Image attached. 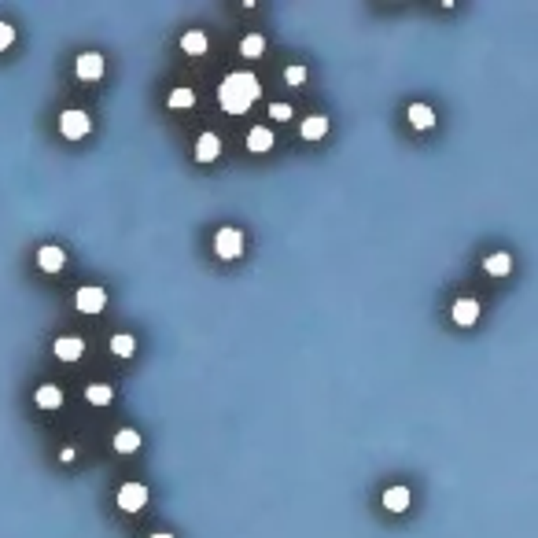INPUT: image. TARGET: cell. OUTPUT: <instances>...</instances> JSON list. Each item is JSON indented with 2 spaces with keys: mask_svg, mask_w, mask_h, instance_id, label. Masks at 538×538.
Wrapping results in <instances>:
<instances>
[{
  "mask_svg": "<svg viewBox=\"0 0 538 538\" xmlns=\"http://www.w3.org/2000/svg\"><path fill=\"white\" fill-rule=\"evenodd\" d=\"M302 140H321L324 133H329V118L324 115H310V118H302Z\"/></svg>",
  "mask_w": 538,
  "mask_h": 538,
  "instance_id": "cell-15",
  "label": "cell"
},
{
  "mask_svg": "<svg viewBox=\"0 0 538 538\" xmlns=\"http://www.w3.org/2000/svg\"><path fill=\"white\" fill-rule=\"evenodd\" d=\"M269 118L288 122V118H291V107H288V104H269Z\"/></svg>",
  "mask_w": 538,
  "mask_h": 538,
  "instance_id": "cell-25",
  "label": "cell"
},
{
  "mask_svg": "<svg viewBox=\"0 0 538 538\" xmlns=\"http://www.w3.org/2000/svg\"><path fill=\"white\" fill-rule=\"evenodd\" d=\"M37 266L44 273H59L63 266H67V255H63V247H52V243H48V247L37 251Z\"/></svg>",
  "mask_w": 538,
  "mask_h": 538,
  "instance_id": "cell-9",
  "label": "cell"
},
{
  "mask_svg": "<svg viewBox=\"0 0 538 538\" xmlns=\"http://www.w3.org/2000/svg\"><path fill=\"white\" fill-rule=\"evenodd\" d=\"M218 155H221V140L214 133H203L195 140V162H214Z\"/></svg>",
  "mask_w": 538,
  "mask_h": 538,
  "instance_id": "cell-10",
  "label": "cell"
},
{
  "mask_svg": "<svg viewBox=\"0 0 538 538\" xmlns=\"http://www.w3.org/2000/svg\"><path fill=\"white\" fill-rule=\"evenodd\" d=\"M247 148H251L255 155H266V152L273 148V129H266V126H255L251 133H247Z\"/></svg>",
  "mask_w": 538,
  "mask_h": 538,
  "instance_id": "cell-13",
  "label": "cell"
},
{
  "mask_svg": "<svg viewBox=\"0 0 538 538\" xmlns=\"http://www.w3.org/2000/svg\"><path fill=\"white\" fill-rule=\"evenodd\" d=\"M52 354L59 357V362H78V357L85 354V343H81L78 336H59L52 343Z\"/></svg>",
  "mask_w": 538,
  "mask_h": 538,
  "instance_id": "cell-8",
  "label": "cell"
},
{
  "mask_svg": "<svg viewBox=\"0 0 538 538\" xmlns=\"http://www.w3.org/2000/svg\"><path fill=\"white\" fill-rule=\"evenodd\" d=\"M115 501H118V509L137 513V509H144V505H148V487H144V483H122Z\"/></svg>",
  "mask_w": 538,
  "mask_h": 538,
  "instance_id": "cell-4",
  "label": "cell"
},
{
  "mask_svg": "<svg viewBox=\"0 0 538 538\" xmlns=\"http://www.w3.org/2000/svg\"><path fill=\"white\" fill-rule=\"evenodd\" d=\"M450 314H453V324H461V329H472V324L479 321V302L465 295V299H458V302H453V310H450Z\"/></svg>",
  "mask_w": 538,
  "mask_h": 538,
  "instance_id": "cell-7",
  "label": "cell"
},
{
  "mask_svg": "<svg viewBox=\"0 0 538 538\" xmlns=\"http://www.w3.org/2000/svg\"><path fill=\"white\" fill-rule=\"evenodd\" d=\"M284 81H288V85H302V81H306V67H288Z\"/></svg>",
  "mask_w": 538,
  "mask_h": 538,
  "instance_id": "cell-24",
  "label": "cell"
},
{
  "mask_svg": "<svg viewBox=\"0 0 538 538\" xmlns=\"http://www.w3.org/2000/svg\"><path fill=\"white\" fill-rule=\"evenodd\" d=\"M384 509H391V513L410 509V487H387L384 491Z\"/></svg>",
  "mask_w": 538,
  "mask_h": 538,
  "instance_id": "cell-11",
  "label": "cell"
},
{
  "mask_svg": "<svg viewBox=\"0 0 538 538\" xmlns=\"http://www.w3.org/2000/svg\"><path fill=\"white\" fill-rule=\"evenodd\" d=\"M152 538H173L170 531H159V534H152Z\"/></svg>",
  "mask_w": 538,
  "mask_h": 538,
  "instance_id": "cell-27",
  "label": "cell"
},
{
  "mask_svg": "<svg viewBox=\"0 0 538 538\" xmlns=\"http://www.w3.org/2000/svg\"><path fill=\"white\" fill-rule=\"evenodd\" d=\"M166 104H170L173 111H188V107L195 104V92H192V89H173Z\"/></svg>",
  "mask_w": 538,
  "mask_h": 538,
  "instance_id": "cell-22",
  "label": "cell"
},
{
  "mask_svg": "<svg viewBox=\"0 0 538 538\" xmlns=\"http://www.w3.org/2000/svg\"><path fill=\"white\" fill-rule=\"evenodd\" d=\"M59 461H63V465H71V461H74V450H71V446H63V453H59Z\"/></svg>",
  "mask_w": 538,
  "mask_h": 538,
  "instance_id": "cell-26",
  "label": "cell"
},
{
  "mask_svg": "<svg viewBox=\"0 0 538 538\" xmlns=\"http://www.w3.org/2000/svg\"><path fill=\"white\" fill-rule=\"evenodd\" d=\"M483 269L491 273V276H505V273L513 269V258L505 255V251H498V255H491V258H487V262H483Z\"/></svg>",
  "mask_w": 538,
  "mask_h": 538,
  "instance_id": "cell-19",
  "label": "cell"
},
{
  "mask_svg": "<svg viewBox=\"0 0 538 538\" xmlns=\"http://www.w3.org/2000/svg\"><path fill=\"white\" fill-rule=\"evenodd\" d=\"M74 302H78L81 314H100V310L107 306V291L104 288H81Z\"/></svg>",
  "mask_w": 538,
  "mask_h": 538,
  "instance_id": "cell-6",
  "label": "cell"
},
{
  "mask_svg": "<svg viewBox=\"0 0 538 538\" xmlns=\"http://www.w3.org/2000/svg\"><path fill=\"white\" fill-rule=\"evenodd\" d=\"M111 443H115V450L118 453H133L144 439H140V432H133V428H122V432H115V439H111Z\"/></svg>",
  "mask_w": 538,
  "mask_h": 538,
  "instance_id": "cell-18",
  "label": "cell"
},
{
  "mask_svg": "<svg viewBox=\"0 0 538 538\" xmlns=\"http://www.w3.org/2000/svg\"><path fill=\"white\" fill-rule=\"evenodd\" d=\"M133 350H137V339L133 336H126V332L111 336V354H115V357H129Z\"/></svg>",
  "mask_w": 538,
  "mask_h": 538,
  "instance_id": "cell-20",
  "label": "cell"
},
{
  "mask_svg": "<svg viewBox=\"0 0 538 538\" xmlns=\"http://www.w3.org/2000/svg\"><path fill=\"white\" fill-rule=\"evenodd\" d=\"M214 251H218V258H225V262L240 258V255H243V233L233 229V225L218 229V233H214Z\"/></svg>",
  "mask_w": 538,
  "mask_h": 538,
  "instance_id": "cell-3",
  "label": "cell"
},
{
  "mask_svg": "<svg viewBox=\"0 0 538 538\" xmlns=\"http://www.w3.org/2000/svg\"><path fill=\"white\" fill-rule=\"evenodd\" d=\"M34 402L41 405V410H59V405H63V391L56 384H41L37 395H34Z\"/></svg>",
  "mask_w": 538,
  "mask_h": 538,
  "instance_id": "cell-14",
  "label": "cell"
},
{
  "mask_svg": "<svg viewBox=\"0 0 538 538\" xmlns=\"http://www.w3.org/2000/svg\"><path fill=\"white\" fill-rule=\"evenodd\" d=\"M258 78L255 74H247V71H233L229 78L218 85V104L229 111V115H243L255 100H258Z\"/></svg>",
  "mask_w": 538,
  "mask_h": 538,
  "instance_id": "cell-1",
  "label": "cell"
},
{
  "mask_svg": "<svg viewBox=\"0 0 538 538\" xmlns=\"http://www.w3.org/2000/svg\"><path fill=\"white\" fill-rule=\"evenodd\" d=\"M59 133L67 140H85L92 133V118L85 115V111H63L59 115Z\"/></svg>",
  "mask_w": 538,
  "mask_h": 538,
  "instance_id": "cell-2",
  "label": "cell"
},
{
  "mask_svg": "<svg viewBox=\"0 0 538 538\" xmlns=\"http://www.w3.org/2000/svg\"><path fill=\"white\" fill-rule=\"evenodd\" d=\"M74 71H78L81 81H100V78H104V56H100V52H81Z\"/></svg>",
  "mask_w": 538,
  "mask_h": 538,
  "instance_id": "cell-5",
  "label": "cell"
},
{
  "mask_svg": "<svg viewBox=\"0 0 538 538\" xmlns=\"http://www.w3.org/2000/svg\"><path fill=\"white\" fill-rule=\"evenodd\" d=\"M111 398H115V387L111 384H89L85 387V402L89 405H111Z\"/></svg>",
  "mask_w": 538,
  "mask_h": 538,
  "instance_id": "cell-17",
  "label": "cell"
},
{
  "mask_svg": "<svg viewBox=\"0 0 538 538\" xmlns=\"http://www.w3.org/2000/svg\"><path fill=\"white\" fill-rule=\"evenodd\" d=\"M405 118H410L413 129H432V126H435V111H432L428 104H410Z\"/></svg>",
  "mask_w": 538,
  "mask_h": 538,
  "instance_id": "cell-12",
  "label": "cell"
},
{
  "mask_svg": "<svg viewBox=\"0 0 538 538\" xmlns=\"http://www.w3.org/2000/svg\"><path fill=\"white\" fill-rule=\"evenodd\" d=\"M15 44V26L11 23H0V52H8Z\"/></svg>",
  "mask_w": 538,
  "mask_h": 538,
  "instance_id": "cell-23",
  "label": "cell"
},
{
  "mask_svg": "<svg viewBox=\"0 0 538 538\" xmlns=\"http://www.w3.org/2000/svg\"><path fill=\"white\" fill-rule=\"evenodd\" d=\"M181 52L185 56H203L207 52V34L203 30H188V34L181 37Z\"/></svg>",
  "mask_w": 538,
  "mask_h": 538,
  "instance_id": "cell-16",
  "label": "cell"
},
{
  "mask_svg": "<svg viewBox=\"0 0 538 538\" xmlns=\"http://www.w3.org/2000/svg\"><path fill=\"white\" fill-rule=\"evenodd\" d=\"M240 52H243V56H247V59H255V56H262V52H266V37H262V34H247V37H243V41H240Z\"/></svg>",
  "mask_w": 538,
  "mask_h": 538,
  "instance_id": "cell-21",
  "label": "cell"
}]
</instances>
